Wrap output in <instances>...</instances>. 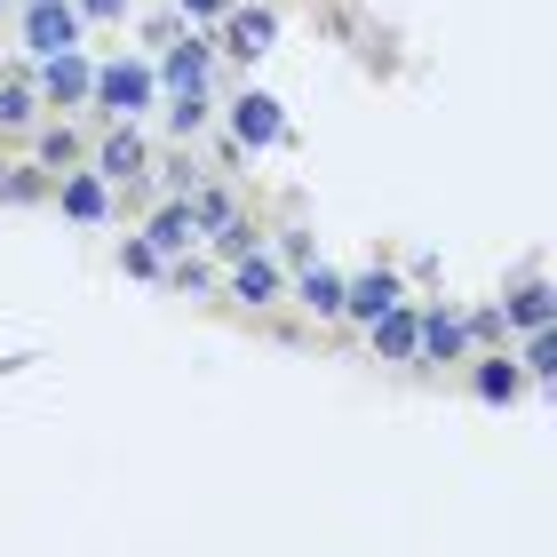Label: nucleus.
I'll list each match as a JSON object with an SVG mask.
<instances>
[{"label": "nucleus", "instance_id": "obj_1", "mask_svg": "<svg viewBox=\"0 0 557 557\" xmlns=\"http://www.w3.org/2000/svg\"><path fill=\"white\" fill-rule=\"evenodd\" d=\"M72 33H81V16H72L64 0H33V16H24V40H33V57H64Z\"/></svg>", "mask_w": 557, "mask_h": 557}, {"label": "nucleus", "instance_id": "obj_2", "mask_svg": "<svg viewBox=\"0 0 557 557\" xmlns=\"http://www.w3.org/2000/svg\"><path fill=\"white\" fill-rule=\"evenodd\" d=\"M88 88L104 96V112H120V120H128V112H144V96H151V72H144V64H112V72H96Z\"/></svg>", "mask_w": 557, "mask_h": 557}, {"label": "nucleus", "instance_id": "obj_3", "mask_svg": "<svg viewBox=\"0 0 557 557\" xmlns=\"http://www.w3.org/2000/svg\"><path fill=\"white\" fill-rule=\"evenodd\" d=\"M199 239V208H191V199H175V208H160V215H151V256H184V247Z\"/></svg>", "mask_w": 557, "mask_h": 557}, {"label": "nucleus", "instance_id": "obj_4", "mask_svg": "<svg viewBox=\"0 0 557 557\" xmlns=\"http://www.w3.org/2000/svg\"><path fill=\"white\" fill-rule=\"evenodd\" d=\"M271 9H232V24H223V48H232V57H263L271 48Z\"/></svg>", "mask_w": 557, "mask_h": 557}, {"label": "nucleus", "instance_id": "obj_5", "mask_svg": "<svg viewBox=\"0 0 557 557\" xmlns=\"http://www.w3.org/2000/svg\"><path fill=\"white\" fill-rule=\"evenodd\" d=\"M96 175H112V184L144 175V136H136V128H112V136H104V151H96Z\"/></svg>", "mask_w": 557, "mask_h": 557}, {"label": "nucleus", "instance_id": "obj_6", "mask_svg": "<svg viewBox=\"0 0 557 557\" xmlns=\"http://www.w3.org/2000/svg\"><path fill=\"white\" fill-rule=\"evenodd\" d=\"M232 136L239 144H278V104L271 96H239L232 104Z\"/></svg>", "mask_w": 557, "mask_h": 557}, {"label": "nucleus", "instance_id": "obj_7", "mask_svg": "<svg viewBox=\"0 0 557 557\" xmlns=\"http://www.w3.org/2000/svg\"><path fill=\"white\" fill-rule=\"evenodd\" d=\"M343 311H359V319L398 311V278H391V271H374V278H359V287H343Z\"/></svg>", "mask_w": 557, "mask_h": 557}, {"label": "nucleus", "instance_id": "obj_8", "mask_svg": "<svg viewBox=\"0 0 557 557\" xmlns=\"http://www.w3.org/2000/svg\"><path fill=\"white\" fill-rule=\"evenodd\" d=\"M40 64H48V96H57V104H81L88 81H96V72H88L81 57H72V48H64V57H40Z\"/></svg>", "mask_w": 557, "mask_h": 557}, {"label": "nucleus", "instance_id": "obj_9", "mask_svg": "<svg viewBox=\"0 0 557 557\" xmlns=\"http://www.w3.org/2000/svg\"><path fill=\"white\" fill-rule=\"evenodd\" d=\"M199 81H208V48H199V40H175V48H168V88H199Z\"/></svg>", "mask_w": 557, "mask_h": 557}, {"label": "nucleus", "instance_id": "obj_10", "mask_svg": "<svg viewBox=\"0 0 557 557\" xmlns=\"http://www.w3.org/2000/svg\"><path fill=\"white\" fill-rule=\"evenodd\" d=\"M232 295H239V302H271V295H278L271 263H263V256H239V271H232Z\"/></svg>", "mask_w": 557, "mask_h": 557}, {"label": "nucleus", "instance_id": "obj_11", "mask_svg": "<svg viewBox=\"0 0 557 557\" xmlns=\"http://www.w3.org/2000/svg\"><path fill=\"white\" fill-rule=\"evenodd\" d=\"M64 215H81V223L104 215V175H72L64 184Z\"/></svg>", "mask_w": 557, "mask_h": 557}, {"label": "nucleus", "instance_id": "obj_12", "mask_svg": "<svg viewBox=\"0 0 557 557\" xmlns=\"http://www.w3.org/2000/svg\"><path fill=\"white\" fill-rule=\"evenodd\" d=\"M414 343L430 359H454V350H462V319H414Z\"/></svg>", "mask_w": 557, "mask_h": 557}, {"label": "nucleus", "instance_id": "obj_13", "mask_svg": "<svg viewBox=\"0 0 557 557\" xmlns=\"http://www.w3.org/2000/svg\"><path fill=\"white\" fill-rule=\"evenodd\" d=\"M302 302H311V311H343V278L311 263V271H302Z\"/></svg>", "mask_w": 557, "mask_h": 557}, {"label": "nucleus", "instance_id": "obj_14", "mask_svg": "<svg viewBox=\"0 0 557 557\" xmlns=\"http://www.w3.org/2000/svg\"><path fill=\"white\" fill-rule=\"evenodd\" d=\"M374 343H383L391 359H407V350H414V319L407 311H383V319H374Z\"/></svg>", "mask_w": 557, "mask_h": 557}, {"label": "nucleus", "instance_id": "obj_15", "mask_svg": "<svg viewBox=\"0 0 557 557\" xmlns=\"http://www.w3.org/2000/svg\"><path fill=\"white\" fill-rule=\"evenodd\" d=\"M510 319H518V326H549V287H525V295L510 302Z\"/></svg>", "mask_w": 557, "mask_h": 557}, {"label": "nucleus", "instance_id": "obj_16", "mask_svg": "<svg viewBox=\"0 0 557 557\" xmlns=\"http://www.w3.org/2000/svg\"><path fill=\"white\" fill-rule=\"evenodd\" d=\"M24 120H33V88H0V128H24Z\"/></svg>", "mask_w": 557, "mask_h": 557}, {"label": "nucleus", "instance_id": "obj_17", "mask_svg": "<svg viewBox=\"0 0 557 557\" xmlns=\"http://www.w3.org/2000/svg\"><path fill=\"white\" fill-rule=\"evenodd\" d=\"M199 120H208V96H199V88H175V128H199Z\"/></svg>", "mask_w": 557, "mask_h": 557}, {"label": "nucleus", "instance_id": "obj_18", "mask_svg": "<svg viewBox=\"0 0 557 557\" xmlns=\"http://www.w3.org/2000/svg\"><path fill=\"white\" fill-rule=\"evenodd\" d=\"M215 247H223V256H256V232H247V223L232 215V223H223V232H215Z\"/></svg>", "mask_w": 557, "mask_h": 557}, {"label": "nucleus", "instance_id": "obj_19", "mask_svg": "<svg viewBox=\"0 0 557 557\" xmlns=\"http://www.w3.org/2000/svg\"><path fill=\"white\" fill-rule=\"evenodd\" d=\"M478 391H486V398H510V391H518V367H478Z\"/></svg>", "mask_w": 557, "mask_h": 557}, {"label": "nucleus", "instance_id": "obj_20", "mask_svg": "<svg viewBox=\"0 0 557 557\" xmlns=\"http://www.w3.org/2000/svg\"><path fill=\"white\" fill-rule=\"evenodd\" d=\"M72 151H81V144H72L64 128H48V136H40V160H48V168H57V160H72Z\"/></svg>", "mask_w": 557, "mask_h": 557}, {"label": "nucleus", "instance_id": "obj_21", "mask_svg": "<svg viewBox=\"0 0 557 557\" xmlns=\"http://www.w3.org/2000/svg\"><path fill=\"white\" fill-rule=\"evenodd\" d=\"M525 359H534V374H549V367H557V343H549V326H534V350H525Z\"/></svg>", "mask_w": 557, "mask_h": 557}, {"label": "nucleus", "instance_id": "obj_22", "mask_svg": "<svg viewBox=\"0 0 557 557\" xmlns=\"http://www.w3.org/2000/svg\"><path fill=\"white\" fill-rule=\"evenodd\" d=\"M81 9H88V16H120L128 0H81Z\"/></svg>", "mask_w": 557, "mask_h": 557}, {"label": "nucleus", "instance_id": "obj_23", "mask_svg": "<svg viewBox=\"0 0 557 557\" xmlns=\"http://www.w3.org/2000/svg\"><path fill=\"white\" fill-rule=\"evenodd\" d=\"M215 9H232V0H184V16H215Z\"/></svg>", "mask_w": 557, "mask_h": 557}]
</instances>
